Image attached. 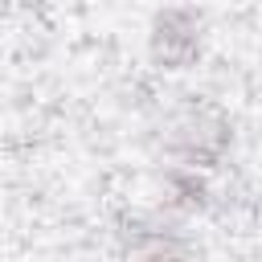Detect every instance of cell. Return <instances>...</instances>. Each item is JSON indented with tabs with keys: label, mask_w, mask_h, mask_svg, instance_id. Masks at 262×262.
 <instances>
[{
	"label": "cell",
	"mask_w": 262,
	"mask_h": 262,
	"mask_svg": "<svg viewBox=\"0 0 262 262\" xmlns=\"http://www.w3.org/2000/svg\"><path fill=\"white\" fill-rule=\"evenodd\" d=\"M119 237H123V262H201V250L184 233L180 217L164 209L131 213Z\"/></svg>",
	"instance_id": "3957f363"
},
{
	"label": "cell",
	"mask_w": 262,
	"mask_h": 262,
	"mask_svg": "<svg viewBox=\"0 0 262 262\" xmlns=\"http://www.w3.org/2000/svg\"><path fill=\"white\" fill-rule=\"evenodd\" d=\"M229 147H233V123L217 106H192L168 131V156H172V164L205 172V176L229 156Z\"/></svg>",
	"instance_id": "6da1fadb"
},
{
	"label": "cell",
	"mask_w": 262,
	"mask_h": 262,
	"mask_svg": "<svg viewBox=\"0 0 262 262\" xmlns=\"http://www.w3.org/2000/svg\"><path fill=\"white\" fill-rule=\"evenodd\" d=\"M201 53H205V12L201 8L172 4V8L151 12V25H147L151 66L180 74V70H192L201 61Z\"/></svg>",
	"instance_id": "7a4b0ae2"
},
{
	"label": "cell",
	"mask_w": 262,
	"mask_h": 262,
	"mask_svg": "<svg viewBox=\"0 0 262 262\" xmlns=\"http://www.w3.org/2000/svg\"><path fill=\"white\" fill-rule=\"evenodd\" d=\"M213 205V184L205 172H192V168H168L164 172V209L172 217H192V213H205Z\"/></svg>",
	"instance_id": "277c9868"
}]
</instances>
